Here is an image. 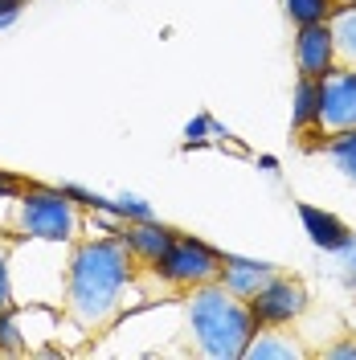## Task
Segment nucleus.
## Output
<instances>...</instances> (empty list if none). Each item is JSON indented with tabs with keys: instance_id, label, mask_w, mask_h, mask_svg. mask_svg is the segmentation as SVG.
<instances>
[{
	"instance_id": "17",
	"label": "nucleus",
	"mask_w": 356,
	"mask_h": 360,
	"mask_svg": "<svg viewBox=\"0 0 356 360\" xmlns=\"http://www.w3.org/2000/svg\"><path fill=\"white\" fill-rule=\"evenodd\" d=\"M0 348H8V352H21L25 348L21 336H17V323H13V307L0 311Z\"/></svg>"
},
{
	"instance_id": "8",
	"label": "nucleus",
	"mask_w": 356,
	"mask_h": 360,
	"mask_svg": "<svg viewBox=\"0 0 356 360\" xmlns=\"http://www.w3.org/2000/svg\"><path fill=\"white\" fill-rule=\"evenodd\" d=\"M172 238H177V233H172L168 225H156V221H139V225H127V229H123V242H127V250L135 254L139 270H156L160 258L172 246Z\"/></svg>"
},
{
	"instance_id": "6",
	"label": "nucleus",
	"mask_w": 356,
	"mask_h": 360,
	"mask_svg": "<svg viewBox=\"0 0 356 360\" xmlns=\"http://www.w3.org/2000/svg\"><path fill=\"white\" fill-rule=\"evenodd\" d=\"M307 303H312V299H307V287H303L299 278L283 274V270H279L267 287L250 299V307H254V319H258V323H287V328L307 311Z\"/></svg>"
},
{
	"instance_id": "18",
	"label": "nucleus",
	"mask_w": 356,
	"mask_h": 360,
	"mask_svg": "<svg viewBox=\"0 0 356 360\" xmlns=\"http://www.w3.org/2000/svg\"><path fill=\"white\" fill-rule=\"evenodd\" d=\"M319 356H324V360H356V336L340 340V344H328Z\"/></svg>"
},
{
	"instance_id": "2",
	"label": "nucleus",
	"mask_w": 356,
	"mask_h": 360,
	"mask_svg": "<svg viewBox=\"0 0 356 360\" xmlns=\"http://www.w3.org/2000/svg\"><path fill=\"white\" fill-rule=\"evenodd\" d=\"M184 319L193 348L209 360H242L250 336L258 332L250 299H238L222 283H201L184 291Z\"/></svg>"
},
{
	"instance_id": "19",
	"label": "nucleus",
	"mask_w": 356,
	"mask_h": 360,
	"mask_svg": "<svg viewBox=\"0 0 356 360\" xmlns=\"http://www.w3.org/2000/svg\"><path fill=\"white\" fill-rule=\"evenodd\" d=\"M21 17V0H0V29Z\"/></svg>"
},
{
	"instance_id": "13",
	"label": "nucleus",
	"mask_w": 356,
	"mask_h": 360,
	"mask_svg": "<svg viewBox=\"0 0 356 360\" xmlns=\"http://www.w3.org/2000/svg\"><path fill=\"white\" fill-rule=\"evenodd\" d=\"M303 221H307V229H312V242L324 246V250H344L348 242H352V229L340 225L332 213H319V209H312V205H303Z\"/></svg>"
},
{
	"instance_id": "15",
	"label": "nucleus",
	"mask_w": 356,
	"mask_h": 360,
	"mask_svg": "<svg viewBox=\"0 0 356 360\" xmlns=\"http://www.w3.org/2000/svg\"><path fill=\"white\" fill-rule=\"evenodd\" d=\"M283 8H287V17L295 21V29H299V25L328 21L336 8H340V0H283Z\"/></svg>"
},
{
	"instance_id": "3",
	"label": "nucleus",
	"mask_w": 356,
	"mask_h": 360,
	"mask_svg": "<svg viewBox=\"0 0 356 360\" xmlns=\"http://www.w3.org/2000/svg\"><path fill=\"white\" fill-rule=\"evenodd\" d=\"M78 225V205L62 188H29L13 209V229L33 242H74Z\"/></svg>"
},
{
	"instance_id": "12",
	"label": "nucleus",
	"mask_w": 356,
	"mask_h": 360,
	"mask_svg": "<svg viewBox=\"0 0 356 360\" xmlns=\"http://www.w3.org/2000/svg\"><path fill=\"white\" fill-rule=\"evenodd\" d=\"M328 25L336 41V66H356V4H340Z\"/></svg>"
},
{
	"instance_id": "11",
	"label": "nucleus",
	"mask_w": 356,
	"mask_h": 360,
	"mask_svg": "<svg viewBox=\"0 0 356 360\" xmlns=\"http://www.w3.org/2000/svg\"><path fill=\"white\" fill-rule=\"evenodd\" d=\"M307 152L324 156L348 184H356V131H340V135H328V139H315Z\"/></svg>"
},
{
	"instance_id": "20",
	"label": "nucleus",
	"mask_w": 356,
	"mask_h": 360,
	"mask_svg": "<svg viewBox=\"0 0 356 360\" xmlns=\"http://www.w3.org/2000/svg\"><path fill=\"white\" fill-rule=\"evenodd\" d=\"M340 4H356V0H340Z\"/></svg>"
},
{
	"instance_id": "9",
	"label": "nucleus",
	"mask_w": 356,
	"mask_h": 360,
	"mask_svg": "<svg viewBox=\"0 0 356 360\" xmlns=\"http://www.w3.org/2000/svg\"><path fill=\"white\" fill-rule=\"evenodd\" d=\"M307 348L287 332V323H258V332L246 344V360H299Z\"/></svg>"
},
{
	"instance_id": "10",
	"label": "nucleus",
	"mask_w": 356,
	"mask_h": 360,
	"mask_svg": "<svg viewBox=\"0 0 356 360\" xmlns=\"http://www.w3.org/2000/svg\"><path fill=\"white\" fill-rule=\"evenodd\" d=\"M279 274V266H267V262H242V258H225L222 266V283L225 291H234L238 299H254V295L267 287L270 278Z\"/></svg>"
},
{
	"instance_id": "14",
	"label": "nucleus",
	"mask_w": 356,
	"mask_h": 360,
	"mask_svg": "<svg viewBox=\"0 0 356 360\" xmlns=\"http://www.w3.org/2000/svg\"><path fill=\"white\" fill-rule=\"evenodd\" d=\"M291 119H295V135L315 127V119H319V78H299L295 82V111H291Z\"/></svg>"
},
{
	"instance_id": "5",
	"label": "nucleus",
	"mask_w": 356,
	"mask_h": 360,
	"mask_svg": "<svg viewBox=\"0 0 356 360\" xmlns=\"http://www.w3.org/2000/svg\"><path fill=\"white\" fill-rule=\"evenodd\" d=\"M222 266H225V258L213 246L177 233L172 246H168V254L160 258L156 274L168 287H177V291H193L201 283H217V278H222Z\"/></svg>"
},
{
	"instance_id": "1",
	"label": "nucleus",
	"mask_w": 356,
	"mask_h": 360,
	"mask_svg": "<svg viewBox=\"0 0 356 360\" xmlns=\"http://www.w3.org/2000/svg\"><path fill=\"white\" fill-rule=\"evenodd\" d=\"M135 254L127 250L123 233L119 238H87L78 242L62 274V307L82 332H103L111 328L123 311V295L132 287Z\"/></svg>"
},
{
	"instance_id": "4",
	"label": "nucleus",
	"mask_w": 356,
	"mask_h": 360,
	"mask_svg": "<svg viewBox=\"0 0 356 360\" xmlns=\"http://www.w3.org/2000/svg\"><path fill=\"white\" fill-rule=\"evenodd\" d=\"M340 131H356V66H336L319 78V119L312 131L299 135L303 152L315 139H328Z\"/></svg>"
},
{
	"instance_id": "16",
	"label": "nucleus",
	"mask_w": 356,
	"mask_h": 360,
	"mask_svg": "<svg viewBox=\"0 0 356 360\" xmlns=\"http://www.w3.org/2000/svg\"><path fill=\"white\" fill-rule=\"evenodd\" d=\"M13 307V278H8V242L0 238V311Z\"/></svg>"
},
{
	"instance_id": "7",
	"label": "nucleus",
	"mask_w": 356,
	"mask_h": 360,
	"mask_svg": "<svg viewBox=\"0 0 356 360\" xmlns=\"http://www.w3.org/2000/svg\"><path fill=\"white\" fill-rule=\"evenodd\" d=\"M295 70L299 78H324L336 70V41H332V25H299L295 33Z\"/></svg>"
}]
</instances>
